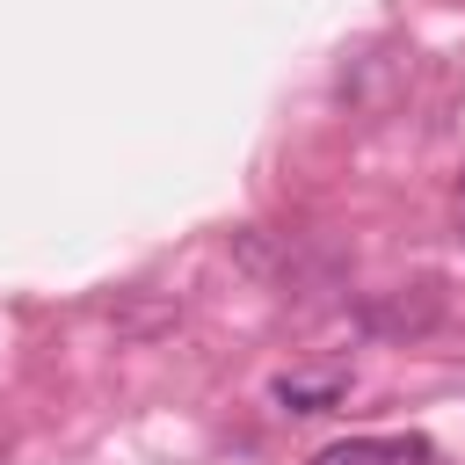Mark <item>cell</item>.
I'll return each instance as SVG.
<instances>
[{
  "label": "cell",
  "instance_id": "cell-3",
  "mask_svg": "<svg viewBox=\"0 0 465 465\" xmlns=\"http://www.w3.org/2000/svg\"><path fill=\"white\" fill-rule=\"evenodd\" d=\"M458 240H465V182H458Z\"/></svg>",
  "mask_w": 465,
  "mask_h": 465
},
{
  "label": "cell",
  "instance_id": "cell-1",
  "mask_svg": "<svg viewBox=\"0 0 465 465\" xmlns=\"http://www.w3.org/2000/svg\"><path fill=\"white\" fill-rule=\"evenodd\" d=\"M312 465H436L429 436H349V443H327Z\"/></svg>",
  "mask_w": 465,
  "mask_h": 465
},
{
  "label": "cell",
  "instance_id": "cell-2",
  "mask_svg": "<svg viewBox=\"0 0 465 465\" xmlns=\"http://www.w3.org/2000/svg\"><path fill=\"white\" fill-rule=\"evenodd\" d=\"M276 400L291 407V414H327L334 400H341V378L327 371V378H276Z\"/></svg>",
  "mask_w": 465,
  "mask_h": 465
}]
</instances>
